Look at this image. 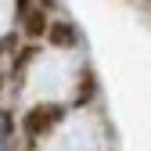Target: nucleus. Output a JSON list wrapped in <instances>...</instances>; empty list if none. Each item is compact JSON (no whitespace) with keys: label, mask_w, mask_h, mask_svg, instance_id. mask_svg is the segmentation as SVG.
<instances>
[{"label":"nucleus","mask_w":151,"mask_h":151,"mask_svg":"<svg viewBox=\"0 0 151 151\" xmlns=\"http://www.w3.org/2000/svg\"><path fill=\"white\" fill-rule=\"evenodd\" d=\"M61 119V108L58 104H40V108H32V111H25V133L29 137H40V133H47V129Z\"/></svg>","instance_id":"1"},{"label":"nucleus","mask_w":151,"mask_h":151,"mask_svg":"<svg viewBox=\"0 0 151 151\" xmlns=\"http://www.w3.org/2000/svg\"><path fill=\"white\" fill-rule=\"evenodd\" d=\"M22 18H25V32H29V36H40V32L47 29V14H43V11H32V7H29V11H22Z\"/></svg>","instance_id":"2"},{"label":"nucleus","mask_w":151,"mask_h":151,"mask_svg":"<svg viewBox=\"0 0 151 151\" xmlns=\"http://www.w3.org/2000/svg\"><path fill=\"white\" fill-rule=\"evenodd\" d=\"M72 40H76V32H72V25H68V22H54V25H50V43L68 47Z\"/></svg>","instance_id":"3"},{"label":"nucleus","mask_w":151,"mask_h":151,"mask_svg":"<svg viewBox=\"0 0 151 151\" xmlns=\"http://www.w3.org/2000/svg\"><path fill=\"white\" fill-rule=\"evenodd\" d=\"M43 4H54V0H43Z\"/></svg>","instance_id":"4"}]
</instances>
